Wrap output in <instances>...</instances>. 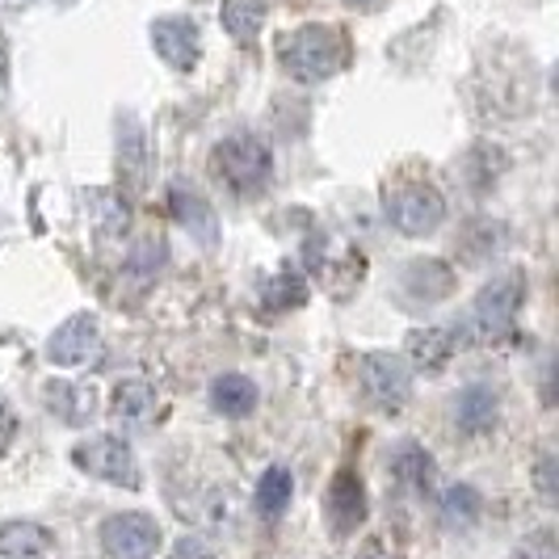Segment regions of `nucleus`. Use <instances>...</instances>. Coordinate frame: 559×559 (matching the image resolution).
I'll use <instances>...</instances> for the list:
<instances>
[{
    "instance_id": "nucleus-16",
    "label": "nucleus",
    "mask_w": 559,
    "mask_h": 559,
    "mask_svg": "<svg viewBox=\"0 0 559 559\" xmlns=\"http://www.w3.org/2000/svg\"><path fill=\"white\" fill-rule=\"evenodd\" d=\"M118 168H122V181L131 190L143 186V177H147V140H143V131L135 127V118H127L118 127Z\"/></svg>"
},
{
    "instance_id": "nucleus-10",
    "label": "nucleus",
    "mask_w": 559,
    "mask_h": 559,
    "mask_svg": "<svg viewBox=\"0 0 559 559\" xmlns=\"http://www.w3.org/2000/svg\"><path fill=\"white\" fill-rule=\"evenodd\" d=\"M400 290H404V295H400L404 304L429 308V304L447 299L450 290H454V270H450L447 261H438V257H420V261H413V265H404Z\"/></svg>"
},
{
    "instance_id": "nucleus-14",
    "label": "nucleus",
    "mask_w": 559,
    "mask_h": 559,
    "mask_svg": "<svg viewBox=\"0 0 559 559\" xmlns=\"http://www.w3.org/2000/svg\"><path fill=\"white\" fill-rule=\"evenodd\" d=\"M173 211H177V219L194 231L202 245H215L219 240V227H215V211H211V202L190 190V186H173Z\"/></svg>"
},
{
    "instance_id": "nucleus-11",
    "label": "nucleus",
    "mask_w": 559,
    "mask_h": 559,
    "mask_svg": "<svg viewBox=\"0 0 559 559\" xmlns=\"http://www.w3.org/2000/svg\"><path fill=\"white\" fill-rule=\"evenodd\" d=\"M152 47L168 68L190 72L202 56V34L190 17H160V22H152Z\"/></svg>"
},
{
    "instance_id": "nucleus-20",
    "label": "nucleus",
    "mask_w": 559,
    "mask_h": 559,
    "mask_svg": "<svg viewBox=\"0 0 559 559\" xmlns=\"http://www.w3.org/2000/svg\"><path fill=\"white\" fill-rule=\"evenodd\" d=\"M47 408L68 425H81V420L93 417V395L84 388H72V383H51L47 388Z\"/></svg>"
},
{
    "instance_id": "nucleus-4",
    "label": "nucleus",
    "mask_w": 559,
    "mask_h": 559,
    "mask_svg": "<svg viewBox=\"0 0 559 559\" xmlns=\"http://www.w3.org/2000/svg\"><path fill=\"white\" fill-rule=\"evenodd\" d=\"M388 219L404 236H425L447 219V202L429 181H400L388 190Z\"/></svg>"
},
{
    "instance_id": "nucleus-5",
    "label": "nucleus",
    "mask_w": 559,
    "mask_h": 559,
    "mask_svg": "<svg viewBox=\"0 0 559 559\" xmlns=\"http://www.w3.org/2000/svg\"><path fill=\"white\" fill-rule=\"evenodd\" d=\"M76 467L97 479H110L118 488H140V463L122 438H88L76 447Z\"/></svg>"
},
{
    "instance_id": "nucleus-27",
    "label": "nucleus",
    "mask_w": 559,
    "mask_h": 559,
    "mask_svg": "<svg viewBox=\"0 0 559 559\" xmlns=\"http://www.w3.org/2000/svg\"><path fill=\"white\" fill-rule=\"evenodd\" d=\"M13 438H17V417H13V408L0 400V454L13 447Z\"/></svg>"
},
{
    "instance_id": "nucleus-2",
    "label": "nucleus",
    "mask_w": 559,
    "mask_h": 559,
    "mask_svg": "<svg viewBox=\"0 0 559 559\" xmlns=\"http://www.w3.org/2000/svg\"><path fill=\"white\" fill-rule=\"evenodd\" d=\"M522 299H526V278L522 274L492 278L476 295L472 311H467V333L476 336V341H501L513 329V320L522 311Z\"/></svg>"
},
{
    "instance_id": "nucleus-6",
    "label": "nucleus",
    "mask_w": 559,
    "mask_h": 559,
    "mask_svg": "<svg viewBox=\"0 0 559 559\" xmlns=\"http://www.w3.org/2000/svg\"><path fill=\"white\" fill-rule=\"evenodd\" d=\"M102 547L114 559H152L160 547V526L147 513H114L102 526Z\"/></svg>"
},
{
    "instance_id": "nucleus-7",
    "label": "nucleus",
    "mask_w": 559,
    "mask_h": 559,
    "mask_svg": "<svg viewBox=\"0 0 559 559\" xmlns=\"http://www.w3.org/2000/svg\"><path fill=\"white\" fill-rule=\"evenodd\" d=\"M358 383H362L366 400L379 404V408H400L413 392L408 366L392 354H366L362 366H358Z\"/></svg>"
},
{
    "instance_id": "nucleus-19",
    "label": "nucleus",
    "mask_w": 559,
    "mask_h": 559,
    "mask_svg": "<svg viewBox=\"0 0 559 559\" xmlns=\"http://www.w3.org/2000/svg\"><path fill=\"white\" fill-rule=\"evenodd\" d=\"M290 492H295V479L286 467H270L265 476L257 479V513L265 518H282V509L290 504Z\"/></svg>"
},
{
    "instance_id": "nucleus-18",
    "label": "nucleus",
    "mask_w": 559,
    "mask_h": 559,
    "mask_svg": "<svg viewBox=\"0 0 559 559\" xmlns=\"http://www.w3.org/2000/svg\"><path fill=\"white\" fill-rule=\"evenodd\" d=\"M265 22V0H224V29L236 43H252Z\"/></svg>"
},
{
    "instance_id": "nucleus-25",
    "label": "nucleus",
    "mask_w": 559,
    "mask_h": 559,
    "mask_svg": "<svg viewBox=\"0 0 559 559\" xmlns=\"http://www.w3.org/2000/svg\"><path fill=\"white\" fill-rule=\"evenodd\" d=\"M173 559H215V551H211V543H202V538H181V543L173 547Z\"/></svg>"
},
{
    "instance_id": "nucleus-9",
    "label": "nucleus",
    "mask_w": 559,
    "mask_h": 559,
    "mask_svg": "<svg viewBox=\"0 0 559 559\" xmlns=\"http://www.w3.org/2000/svg\"><path fill=\"white\" fill-rule=\"evenodd\" d=\"M324 518H329L333 534H354L366 522V488L358 472L345 467L333 476L329 492H324Z\"/></svg>"
},
{
    "instance_id": "nucleus-15",
    "label": "nucleus",
    "mask_w": 559,
    "mask_h": 559,
    "mask_svg": "<svg viewBox=\"0 0 559 559\" xmlns=\"http://www.w3.org/2000/svg\"><path fill=\"white\" fill-rule=\"evenodd\" d=\"M211 404H215V413H224V417H249L252 408H257V383L245 379V374H219L215 383H211Z\"/></svg>"
},
{
    "instance_id": "nucleus-17",
    "label": "nucleus",
    "mask_w": 559,
    "mask_h": 559,
    "mask_svg": "<svg viewBox=\"0 0 559 559\" xmlns=\"http://www.w3.org/2000/svg\"><path fill=\"white\" fill-rule=\"evenodd\" d=\"M454 417L467 433H484L497 420V392L492 388H467L454 404Z\"/></svg>"
},
{
    "instance_id": "nucleus-3",
    "label": "nucleus",
    "mask_w": 559,
    "mask_h": 559,
    "mask_svg": "<svg viewBox=\"0 0 559 559\" xmlns=\"http://www.w3.org/2000/svg\"><path fill=\"white\" fill-rule=\"evenodd\" d=\"M215 173L236 194H261L270 186L274 160H270V147L257 135H231L215 147Z\"/></svg>"
},
{
    "instance_id": "nucleus-26",
    "label": "nucleus",
    "mask_w": 559,
    "mask_h": 559,
    "mask_svg": "<svg viewBox=\"0 0 559 559\" xmlns=\"http://www.w3.org/2000/svg\"><path fill=\"white\" fill-rule=\"evenodd\" d=\"M538 488H543V501H556V459L543 454L538 463Z\"/></svg>"
},
{
    "instance_id": "nucleus-21",
    "label": "nucleus",
    "mask_w": 559,
    "mask_h": 559,
    "mask_svg": "<svg viewBox=\"0 0 559 559\" xmlns=\"http://www.w3.org/2000/svg\"><path fill=\"white\" fill-rule=\"evenodd\" d=\"M152 408H156V392H152L147 383H140V379L114 388V413L122 420H147Z\"/></svg>"
},
{
    "instance_id": "nucleus-1",
    "label": "nucleus",
    "mask_w": 559,
    "mask_h": 559,
    "mask_svg": "<svg viewBox=\"0 0 559 559\" xmlns=\"http://www.w3.org/2000/svg\"><path fill=\"white\" fill-rule=\"evenodd\" d=\"M282 63L304 84L329 81L349 63V38L336 26H320V22L299 26L282 38Z\"/></svg>"
},
{
    "instance_id": "nucleus-8",
    "label": "nucleus",
    "mask_w": 559,
    "mask_h": 559,
    "mask_svg": "<svg viewBox=\"0 0 559 559\" xmlns=\"http://www.w3.org/2000/svg\"><path fill=\"white\" fill-rule=\"evenodd\" d=\"M102 354V329L93 316H72L68 324H59L47 341V358L56 366H84Z\"/></svg>"
},
{
    "instance_id": "nucleus-22",
    "label": "nucleus",
    "mask_w": 559,
    "mask_h": 559,
    "mask_svg": "<svg viewBox=\"0 0 559 559\" xmlns=\"http://www.w3.org/2000/svg\"><path fill=\"white\" fill-rule=\"evenodd\" d=\"M392 472L400 479H408L413 488H425V484L433 479V463H429V454L420 447L404 442V447H395V454H392Z\"/></svg>"
},
{
    "instance_id": "nucleus-13",
    "label": "nucleus",
    "mask_w": 559,
    "mask_h": 559,
    "mask_svg": "<svg viewBox=\"0 0 559 559\" xmlns=\"http://www.w3.org/2000/svg\"><path fill=\"white\" fill-rule=\"evenodd\" d=\"M454 345H459V333H454V329H417V333L408 336V358H413L420 370L438 374V370L454 358Z\"/></svg>"
},
{
    "instance_id": "nucleus-12",
    "label": "nucleus",
    "mask_w": 559,
    "mask_h": 559,
    "mask_svg": "<svg viewBox=\"0 0 559 559\" xmlns=\"http://www.w3.org/2000/svg\"><path fill=\"white\" fill-rule=\"evenodd\" d=\"M51 551H56V538L43 531V526H34V522H9V526L0 531V556L51 559Z\"/></svg>"
},
{
    "instance_id": "nucleus-24",
    "label": "nucleus",
    "mask_w": 559,
    "mask_h": 559,
    "mask_svg": "<svg viewBox=\"0 0 559 559\" xmlns=\"http://www.w3.org/2000/svg\"><path fill=\"white\" fill-rule=\"evenodd\" d=\"M513 559H559L556 538H551V534H538V538H531V543H522Z\"/></svg>"
},
{
    "instance_id": "nucleus-28",
    "label": "nucleus",
    "mask_w": 559,
    "mask_h": 559,
    "mask_svg": "<svg viewBox=\"0 0 559 559\" xmlns=\"http://www.w3.org/2000/svg\"><path fill=\"white\" fill-rule=\"evenodd\" d=\"M345 4H354V9H379V4H388V0H345Z\"/></svg>"
},
{
    "instance_id": "nucleus-23",
    "label": "nucleus",
    "mask_w": 559,
    "mask_h": 559,
    "mask_svg": "<svg viewBox=\"0 0 559 559\" xmlns=\"http://www.w3.org/2000/svg\"><path fill=\"white\" fill-rule=\"evenodd\" d=\"M442 518H447V526H476L479 518V492L476 488H450L447 497H442Z\"/></svg>"
}]
</instances>
